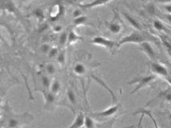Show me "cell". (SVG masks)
<instances>
[{"label":"cell","instance_id":"1","mask_svg":"<svg viewBox=\"0 0 171 128\" xmlns=\"http://www.w3.org/2000/svg\"><path fill=\"white\" fill-rule=\"evenodd\" d=\"M33 119V115L29 112L17 114L8 103H6L3 108L1 126L3 128H21L23 126L30 124Z\"/></svg>","mask_w":171,"mask_h":128},{"label":"cell","instance_id":"2","mask_svg":"<svg viewBox=\"0 0 171 128\" xmlns=\"http://www.w3.org/2000/svg\"><path fill=\"white\" fill-rule=\"evenodd\" d=\"M158 79V76L154 74H150V75H143V76H139L133 80H131L130 82H129L128 84L129 85H132V84H137L135 88L133 89V91H131V94H134L140 91L142 88L148 87L150 84H152L154 81H156Z\"/></svg>","mask_w":171,"mask_h":128},{"label":"cell","instance_id":"3","mask_svg":"<svg viewBox=\"0 0 171 128\" xmlns=\"http://www.w3.org/2000/svg\"><path fill=\"white\" fill-rule=\"evenodd\" d=\"M91 43L92 44H94L98 47H104L106 50H108L109 51L113 53L114 51H117L119 49L118 47V43H117L116 41H114L113 39H109L108 38L104 37V36H95L94 38H92Z\"/></svg>","mask_w":171,"mask_h":128},{"label":"cell","instance_id":"4","mask_svg":"<svg viewBox=\"0 0 171 128\" xmlns=\"http://www.w3.org/2000/svg\"><path fill=\"white\" fill-rule=\"evenodd\" d=\"M145 41H147L146 39L141 33V31H134L131 34L123 37L118 42V47L120 48L122 45L128 44V43H135V44L139 45Z\"/></svg>","mask_w":171,"mask_h":128},{"label":"cell","instance_id":"5","mask_svg":"<svg viewBox=\"0 0 171 128\" xmlns=\"http://www.w3.org/2000/svg\"><path fill=\"white\" fill-rule=\"evenodd\" d=\"M120 107H121V105L117 102V103H114L113 105H111L110 107L106 108V109H104V111L94 112V113H92L91 115H92L94 119H105V118L115 117V115H117V113L118 112V111H119Z\"/></svg>","mask_w":171,"mask_h":128},{"label":"cell","instance_id":"6","mask_svg":"<svg viewBox=\"0 0 171 128\" xmlns=\"http://www.w3.org/2000/svg\"><path fill=\"white\" fill-rule=\"evenodd\" d=\"M42 94L44 99V109L52 111L56 103V96L53 93H52L49 90L40 89L39 90Z\"/></svg>","mask_w":171,"mask_h":128},{"label":"cell","instance_id":"7","mask_svg":"<svg viewBox=\"0 0 171 128\" xmlns=\"http://www.w3.org/2000/svg\"><path fill=\"white\" fill-rule=\"evenodd\" d=\"M66 102L64 106L66 107H68L72 111L75 113V108L77 105V96L76 95V92L74 91L72 88L68 87L66 91V98L64 99Z\"/></svg>","mask_w":171,"mask_h":128},{"label":"cell","instance_id":"8","mask_svg":"<svg viewBox=\"0 0 171 128\" xmlns=\"http://www.w3.org/2000/svg\"><path fill=\"white\" fill-rule=\"evenodd\" d=\"M150 71L153 74H154L157 76H162V77H167L168 76V70L164 65L157 63V62H152L149 65Z\"/></svg>","mask_w":171,"mask_h":128},{"label":"cell","instance_id":"9","mask_svg":"<svg viewBox=\"0 0 171 128\" xmlns=\"http://www.w3.org/2000/svg\"><path fill=\"white\" fill-rule=\"evenodd\" d=\"M162 101V102H169V103H171V89L170 88H168L165 91H161L160 93L156 95L155 98H153V99H151L150 101L148 102V103L145 105V107H148L150 104L153 103H158V102Z\"/></svg>","mask_w":171,"mask_h":128},{"label":"cell","instance_id":"10","mask_svg":"<svg viewBox=\"0 0 171 128\" xmlns=\"http://www.w3.org/2000/svg\"><path fill=\"white\" fill-rule=\"evenodd\" d=\"M139 49L143 53L145 54L150 59L154 60L155 58H156V54H155L154 50H153L152 45L148 41H145V42H143L141 44H139Z\"/></svg>","mask_w":171,"mask_h":128},{"label":"cell","instance_id":"11","mask_svg":"<svg viewBox=\"0 0 171 128\" xmlns=\"http://www.w3.org/2000/svg\"><path fill=\"white\" fill-rule=\"evenodd\" d=\"M106 25H107L108 30L113 35H117L122 31V26L121 23L117 20V19H113L112 21L106 23Z\"/></svg>","mask_w":171,"mask_h":128},{"label":"cell","instance_id":"12","mask_svg":"<svg viewBox=\"0 0 171 128\" xmlns=\"http://www.w3.org/2000/svg\"><path fill=\"white\" fill-rule=\"evenodd\" d=\"M84 121H85V114L80 111L73 120L70 126L67 128H82L84 127Z\"/></svg>","mask_w":171,"mask_h":128},{"label":"cell","instance_id":"13","mask_svg":"<svg viewBox=\"0 0 171 128\" xmlns=\"http://www.w3.org/2000/svg\"><path fill=\"white\" fill-rule=\"evenodd\" d=\"M112 0H92V2L88 3H84V4H80V7L83 9H92V8L98 7L101 6L105 5Z\"/></svg>","mask_w":171,"mask_h":128},{"label":"cell","instance_id":"14","mask_svg":"<svg viewBox=\"0 0 171 128\" xmlns=\"http://www.w3.org/2000/svg\"><path fill=\"white\" fill-rule=\"evenodd\" d=\"M141 114H144L145 115H146L150 119L152 120L153 123V126H154V128H160L159 127V126L158 124V122H157V120L154 118V116L153 115L152 112L150 111L149 110H147L145 108H139L137 109L135 112H133V115H141Z\"/></svg>","mask_w":171,"mask_h":128},{"label":"cell","instance_id":"15","mask_svg":"<svg viewBox=\"0 0 171 128\" xmlns=\"http://www.w3.org/2000/svg\"><path fill=\"white\" fill-rule=\"evenodd\" d=\"M123 15L126 19V21L128 22V23L129 24L131 27H133L136 31H141V24L139 23V22L137 19H134L133 16H131L130 15L125 13V12H123Z\"/></svg>","mask_w":171,"mask_h":128},{"label":"cell","instance_id":"16","mask_svg":"<svg viewBox=\"0 0 171 128\" xmlns=\"http://www.w3.org/2000/svg\"><path fill=\"white\" fill-rule=\"evenodd\" d=\"M73 72L75 75L78 76H83L86 74L87 72V67L82 63H77L74 65Z\"/></svg>","mask_w":171,"mask_h":128},{"label":"cell","instance_id":"17","mask_svg":"<svg viewBox=\"0 0 171 128\" xmlns=\"http://www.w3.org/2000/svg\"><path fill=\"white\" fill-rule=\"evenodd\" d=\"M117 117H113L111 119L108 120V121H105L104 123H97V128H114L113 124L114 122L117 120ZM135 127L134 126H129V127H125L121 128H134Z\"/></svg>","mask_w":171,"mask_h":128},{"label":"cell","instance_id":"18","mask_svg":"<svg viewBox=\"0 0 171 128\" xmlns=\"http://www.w3.org/2000/svg\"><path fill=\"white\" fill-rule=\"evenodd\" d=\"M84 128H97V123H96L95 119L91 115L85 114Z\"/></svg>","mask_w":171,"mask_h":128},{"label":"cell","instance_id":"19","mask_svg":"<svg viewBox=\"0 0 171 128\" xmlns=\"http://www.w3.org/2000/svg\"><path fill=\"white\" fill-rule=\"evenodd\" d=\"M82 40H83L82 37H80V35H77V33H76L74 30H71L69 33H68V44H73V43H76V42L82 41Z\"/></svg>","mask_w":171,"mask_h":128},{"label":"cell","instance_id":"20","mask_svg":"<svg viewBox=\"0 0 171 128\" xmlns=\"http://www.w3.org/2000/svg\"><path fill=\"white\" fill-rule=\"evenodd\" d=\"M60 90H61V83H60V80H52V85L50 87V90L49 91H51L52 93L54 94V95H57L60 92Z\"/></svg>","mask_w":171,"mask_h":128},{"label":"cell","instance_id":"21","mask_svg":"<svg viewBox=\"0 0 171 128\" xmlns=\"http://www.w3.org/2000/svg\"><path fill=\"white\" fill-rule=\"evenodd\" d=\"M52 80L51 79V78L49 77L48 75H44L41 76V83L43 87L45 90H50V87L52 85Z\"/></svg>","mask_w":171,"mask_h":128},{"label":"cell","instance_id":"22","mask_svg":"<svg viewBox=\"0 0 171 128\" xmlns=\"http://www.w3.org/2000/svg\"><path fill=\"white\" fill-rule=\"evenodd\" d=\"M153 26L154 27L155 30H157L158 31H166V27L164 26V24L158 19H156L153 23Z\"/></svg>","mask_w":171,"mask_h":128},{"label":"cell","instance_id":"23","mask_svg":"<svg viewBox=\"0 0 171 128\" xmlns=\"http://www.w3.org/2000/svg\"><path fill=\"white\" fill-rule=\"evenodd\" d=\"M87 21V18H86V16H80L78 18H76V19H74V25L76 26V27H79V26H82V25H84L85 23Z\"/></svg>","mask_w":171,"mask_h":128},{"label":"cell","instance_id":"24","mask_svg":"<svg viewBox=\"0 0 171 128\" xmlns=\"http://www.w3.org/2000/svg\"><path fill=\"white\" fill-rule=\"evenodd\" d=\"M47 74L48 75H53L56 72V67L53 63H48L45 67Z\"/></svg>","mask_w":171,"mask_h":128},{"label":"cell","instance_id":"25","mask_svg":"<svg viewBox=\"0 0 171 128\" xmlns=\"http://www.w3.org/2000/svg\"><path fill=\"white\" fill-rule=\"evenodd\" d=\"M56 60L58 62V63L60 64V65H64L65 64L66 62V55H65V52H60L59 55H57L56 57Z\"/></svg>","mask_w":171,"mask_h":128},{"label":"cell","instance_id":"26","mask_svg":"<svg viewBox=\"0 0 171 128\" xmlns=\"http://www.w3.org/2000/svg\"><path fill=\"white\" fill-rule=\"evenodd\" d=\"M33 15H34V16H35L36 19H43L44 17V11H43V10L40 9V8H36V9H35L34 11H33Z\"/></svg>","mask_w":171,"mask_h":128},{"label":"cell","instance_id":"27","mask_svg":"<svg viewBox=\"0 0 171 128\" xmlns=\"http://www.w3.org/2000/svg\"><path fill=\"white\" fill-rule=\"evenodd\" d=\"M68 33H66L65 31H63L60 36V39H59L60 45H64L66 43H68Z\"/></svg>","mask_w":171,"mask_h":128},{"label":"cell","instance_id":"28","mask_svg":"<svg viewBox=\"0 0 171 128\" xmlns=\"http://www.w3.org/2000/svg\"><path fill=\"white\" fill-rule=\"evenodd\" d=\"M58 55H59V51H58V49L56 47L51 48V50L48 54L49 58H56Z\"/></svg>","mask_w":171,"mask_h":128},{"label":"cell","instance_id":"29","mask_svg":"<svg viewBox=\"0 0 171 128\" xmlns=\"http://www.w3.org/2000/svg\"><path fill=\"white\" fill-rule=\"evenodd\" d=\"M51 47L48 45V44H47V43H45V44H43V45L41 46V51L43 52V53H46V54H48V52L50 51V50H51Z\"/></svg>","mask_w":171,"mask_h":128},{"label":"cell","instance_id":"30","mask_svg":"<svg viewBox=\"0 0 171 128\" xmlns=\"http://www.w3.org/2000/svg\"><path fill=\"white\" fill-rule=\"evenodd\" d=\"M140 115H141V116H140V119H139V122L137 128H143V127H142V121H143V119H144L145 117V115L144 114H141Z\"/></svg>","mask_w":171,"mask_h":128},{"label":"cell","instance_id":"31","mask_svg":"<svg viewBox=\"0 0 171 128\" xmlns=\"http://www.w3.org/2000/svg\"><path fill=\"white\" fill-rule=\"evenodd\" d=\"M164 7V9L166 10V11L168 14H171V4L169 3V4H165L163 6Z\"/></svg>","mask_w":171,"mask_h":128},{"label":"cell","instance_id":"32","mask_svg":"<svg viewBox=\"0 0 171 128\" xmlns=\"http://www.w3.org/2000/svg\"><path fill=\"white\" fill-rule=\"evenodd\" d=\"M63 30V27L60 26V25H56V26H55L54 28H53V31L56 33H58V32H61Z\"/></svg>","mask_w":171,"mask_h":128},{"label":"cell","instance_id":"33","mask_svg":"<svg viewBox=\"0 0 171 128\" xmlns=\"http://www.w3.org/2000/svg\"><path fill=\"white\" fill-rule=\"evenodd\" d=\"M81 11H80V10H76V11H73V16H74V19H76V18H78L80 16H81Z\"/></svg>","mask_w":171,"mask_h":128},{"label":"cell","instance_id":"34","mask_svg":"<svg viewBox=\"0 0 171 128\" xmlns=\"http://www.w3.org/2000/svg\"><path fill=\"white\" fill-rule=\"evenodd\" d=\"M158 3H162V4H169V3H171V0H158Z\"/></svg>","mask_w":171,"mask_h":128},{"label":"cell","instance_id":"35","mask_svg":"<svg viewBox=\"0 0 171 128\" xmlns=\"http://www.w3.org/2000/svg\"><path fill=\"white\" fill-rule=\"evenodd\" d=\"M166 19H167V21L170 23H171V14H167V15H166Z\"/></svg>","mask_w":171,"mask_h":128},{"label":"cell","instance_id":"36","mask_svg":"<svg viewBox=\"0 0 171 128\" xmlns=\"http://www.w3.org/2000/svg\"><path fill=\"white\" fill-rule=\"evenodd\" d=\"M168 119H169V121H170V123H171V112L169 114V115H168Z\"/></svg>","mask_w":171,"mask_h":128},{"label":"cell","instance_id":"37","mask_svg":"<svg viewBox=\"0 0 171 128\" xmlns=\"http://www.w3.org/2000/svg\"><path fill=\"white\" fill-rule=\"evenodd\" d=\"M23 3H27V2H28V1H30V0H22Z\"/></svg>","mask_w":171,"mask_h":128}]
</instances>
